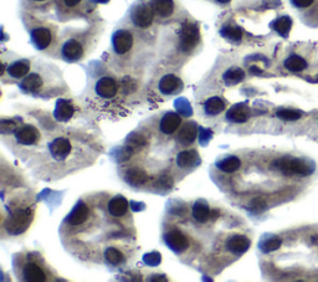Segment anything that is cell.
<instances>
[{"mask_svg": "<svg viewBox=\"0 0 318 282\" xmlns=\"http://www.w3.org/2000/svg\"><path fill=\"white\" fill-rule=\"evenodd\" d=\"M274 165L286 176L299 174V176H311L315 172V168L312 165L299 158H280L274 163Z\"/></svg>", "mask_w": 318, "mask_h": 282, "instance_id": "1", "label": "cell"}, {"mask_svg": "<svg viewBox=\"0 0 318 282\" xmlns=\"http://www.w3.org/2000/svg\"><path fill=\"white\" fill-rule=\"evenodd\" d=\"M199 29L198 26L190 22H185L180 31V41L179 48L183 51H189L196 46L199 41Z\"/></svg>", "mask_w": 318, "mask_h": 282, "instance_id": "2", "label": "cell"}, {"mask_svg": "<svg viewBox=\"0 0 318 282\" xmlns=\"http://www.w3.org/2000/svg\"><path fill=\"white\" fill-rule=\"evenodd\" d=\"M132 20L138 28H149L154 20V10L152 5L141 4L132 13Z\"/></svg>", "mask_w": 318, "mask_h": 282, "instance_id": "3", "label": "cell"}, {"mask_svg": "<svg viewBox=\"0 0 318 282\" xmlns=\"http://www.w3.org/2000/svg\"><path fill=\"white\" fill-rule=\"evenodd\" d=\"M113 49L118 55H124L128 53L133 46V35L128 30L116 31L112 37Z\"/></svg>", "mask_w": 318, "mask_h": 282, "instance_id": "4", "label": "cell"}, {"mask_svg": "<svg viewBox=\"0 0 318 282\" xmlns=\"http://www.w3.org/2000/svg\"><path fill=\"white\" fill-rule=\"evenodd\" d=\"M164 241L170 249L176 252H183L188 249L189 246V240L180 230L173 229L169 230L167 234L164 235Z\"/></svg>", "mask_w": 318, "mask_h": 282, "instance_id": "5", "label": "cell"}, {"mask_svg": "<svg viewBox=\"0 0 318 282\" xmlns=\"http://www.w3.org/2000/svg\"><path fill=\"white\" fill-rule=\"evenodd\" d=\"M49 151H50L51 156L53 157V159L64 160L72 151V145H71L70 141L66 140V138L57 137L50 143Z\"/></svg>", "mask_w": 318, "mask_h": 282, "instance_id": "6", "label": "cell"}, {"mask_svg": "<svg viewBox=\"0 0 318 282\" xmlns=\"http://www.w3.org/2000/svg\"><path fill=\"white\" fill-rule=\"evenodd\" d=\"M96 93L102 98L115 97L118 92V85L115 78L105 76L96 82Z\"/></svg>", "mask_w": 318, "mask_h": 282, "instance_id": "7", "label": "cell"}, {"mask_svg": "<svg viewBox=\"0 0 318 282\" xmlns=\"http://www.w3.org/2000/svg\"><path fill=\"white\" fill-rule=\"evenodd\" d=\"M30 220V210H18L14 215L11 216L10 223H9V230H10L13 234H19V232L24 231V230L28 228Z\"/></svg>", "mask_w": 318, "mask_h": 282, "instance_id": "8", "label": "cell"}, {"mask_svg": "<svg viewBox=\"0 0 318 282\" xmlns=\"http://www.w3.org/2000/svg\"><path fill=\"white\" fill-rule=\"evenodd\" d=\"M22 280L30 282H42L48 280V275L36 263H28L22 267Z\"/></svg>", "mask_w": 318, "mask_h": 282, "instance_id": "9", "label": "cell"}, {"mask_svg": "<svg viewBox=\"0 0 318 282\" xmlns=\"http://www.w3.org/2000/svg\"><path fill=\"white\" fill-rule=\"evenodd\" d=\"M218 215V210L210 209L205 201H196L195 205L193 207V218L201 224L207 223L210 219H215Z\"/></svg>", "mask_w": 318, "mask_h": 282, "instance_id": "10", "label": "cell"}, {"mask_svg": "<svg viewBox=\"0 0 318 282\" xmlns=\"http://www.w3.org/2000/svg\"><path fill=\"white\" fill-rule=\"evenodd\" d=\"M15 138L20 144L24 145H33L39 141L40 133L35 127L33 126H22L19 127L15 132Z\"/></svg>", "mask_w": 318, "mask_h": 282, "instance_id": "11", "label": "cell"}, {"mask_svg": "<svg viewBox=\"0 0 318 282\" xmlns=\"http://www.w3.org/2000/svg\"><path fill=\"white\" fill-rule=\"evenodd\" d=\"M198 137V126L195 122H188L184 126L180 127L177 136V140L181 145H189L192 144Z\"/></svg>", "mask_w": 318, "mask_h": 282, "instance_id": "12", "label": "cell"}, {"mask_svg": "<svg viewBox=\"0 0 318 282\" xmlns=\"http://www.w3.org/2000/svg\"><path fill=\"white\" fill-rule=\"evenodd\" d=\"M159 91L164 95H173L183 88V82L176 75H165L159 81Z\"/></svg>", "mask_w": 318, "mask_h": 282, "instance_id": "13", "label": "cell"}, {"mask_svg": "<svg viewBox=\"0 0 318 282\" xmlns=\"http://www.w3.org/2000/svg\"><path fill=\"white\" fill-rule=\"evenodd\" d=\"M181 117L176 112H168L159 123V128L164 134H173L180 127Z\"/></svg>", "mask_w": 318, "mask_h": 282, "instance_id": "14", "label": "cell"}, {"mask_svg": "<svg viewBox=\"0 0 318 282\" xmlns=\"http://www.w3.org/2000/svg\"><path fill=\"white\" fill-rule=\"evenodd\" d=\"M84 55V48L77 40H69L62 46V56L67 61H77Z\"/></svg>", "mask_w": 318, "mask_h": 282, "instance_id": "15", "label": "cell"}, {"mask_svg": "<svg viewBox=\"0 0 318 282\" xmlns=\"http://www.w3.org/2000/svg\"><path fill=\"white\" fill-rule=\"evenodd\" d=\"M53 35L51 31L46 28H36L31 31V41L35 45V48L39 50H44L51 44Z\"/></svg>", "mask_w": 318, "mask_h": 282, "instance_id": "16", "label": "cell"}, {"mask_svg": "<svg viewBox=\"0 0 318 282\" xmlns=\"http://www.w3.org/2000/svg\"><path fill=\"white\" fill-rule=\"evenodd\" d=\"M250 245H251V243H250V240L246 236H244V235H234L226 243V249L229 250L231 254L241 255L247 251Z\"/></svg>", "mask_w": 318, "mask_h": 282, "instance_id": "17", "label": "cell"}, {"mask_svg": "<svg viewBox=\"0 0 318 282\" xmlns=\"http://www.w3.org/2000/svg\"><path fill=\"white\" fill-rule=\"evenodd\" d=\"M107 210L112 216L115 218H121L127 212L128 210V200L124 196L117 195L115 198H112L107 204Z\"/></svg>", "mask_w": 318, "mask_h": 282, "instance_id": "18", "label": "cell"}, {"mask_svg": "<svg viewBox=\"0 0 318 282\" xmlns=\"http://www.w3.org/2000/svg\"><path fill=\"white\" fill-rule=\"evenodd\" d=\"M89 215V209L85 203L80 201L75 207V209L71 212V214L67 218V223L72 225V227H77V225H82L85 221L87 220Z\"/></svg>", "mask_w": 318, "mask_h": 282, "instance_id": "19", "label": "cell"}, {"mask_svg": "<svg viewBox=\"0 0 318 282\" xmlns=\"http://www.w3.org/2000/svg\"><path fill=\"white\" fill-rule=\"evenodd\" d=\"M228 120L235 123H244L250 117V108L246 105L240 104L235 105L234 107L229 109L228 115H226Z\"/></svg>", "mask_w": 318, "mask_h": 282, "instance_id": "20", "label": "cell"}, {"mask_svg": "<svg viewBox=\"0 0 318 282\" xmlns=\"http://www.w3.org/2000/svg\"><path fill=\"white\" fill-rule=\"evenodd\" d=\"M126 180L127 183H129V184L133 185V187H141V185H144L145 183L148 182L149 176L143 169H141V168L138 167H134L127 171Z\"/></svg>", "mask_w": 318, "mask_h": 282, "instance_id": "21", "label": "cell"}, {"mask_svg": "<svg viewBox=\"0 0 318 282\" xmlns=\"http://www.w3.org/2000/svg\"><path fill=\"white\" fill-rule=\"evenodd\" d=\"M200 162L199 159V154L198 152L194 151V149H190V151H183L177 156V164L180 168H189L194 167L198 163Z\"/></svg>", "mask_w": 318, "mask_h": 282, "instance_id": "22", "label": "cell"}, {"mask_svg": "<svg viewBox=\"0 0 318 282\" xmlns=\"http://www.w3.org/2000/svg\"><path fill=\"white\" fill-rule=\"evenodd\" d=\"M152 8H153L156 15L160 18H167L173 13L174 3L173 0H153Z\"/></svg>", "mask_w": 318, "mask_h": 282, "instance_id": "23", "label": "cell"}, {"mask_svg": "<svg viewBox=\"0 0 318 282\" xmlns=\"http://www.w3.org/2000/svg\"><path fill=\"white\" fill-rule=\"evenodd\" d=\"M73 106L66 100H60L56 105V109H55V117L56 120L62 121H69L73 115Z\"/></svg>", "mask_w": 318, "mask_h": 282, "instance_id": "24", "label": "cell"}, {"mask_svg": "<svg viewBox=\"0 0 318 282\" xmlns=\"http://www.w3.org/2000/svg\"><path fill=\"white\" fill-rule=\"evenodd\" d=\"M225 109V102L223 98L215 96V97L209 98L204 105V111L208 116H216Z\"/></svg>", "mask_w": 318, "mask_h": 282, "instance_id": "25", "label": "cell"}, {"mask_svg": "<svg viewBox=\"0 0 318 282\" xmlns=\"http://www.w3.org/2000/svg\"><path fill=\"white\" fill-rule=\"evenodd\" d=\"M30 71V65L28 61H17L8 67V73L14 78L25 77Z\"/></svg>", "mask_w": 318, "mask_h": 282, "instance_id": "26", "label": "cell"}, {"mask_svg": "<svg viewBox=\"0 0 318 282\" xmlns=\"http://www.w3.org/2000/svg\"><path fill=\"white\" fill-rule=\"evenodd\" d=\"M241 167V162L237 157H226L224 159H221L218 163V168L220 171L225 172V173H234V172L239 171Z\"/></svg>", "mask_w": 318, "mask_h": 282, "instance_id": "27", "label": "cell"}, {"mask_svg": "<svg viewBox=\"0 0 318 282\" xmlns=\"http://www.w3.org/2000/svg\"><path fill=\"white\" fill-rule=\"evenodd\" d=\"M41 77L36 73H31L28 77H25V80L21 82L20 87H21L25 92H35L37 89H40L41 87Z\"/></svg>", "mask_w": 318, "mask_h": 282, "instance_id": "28", "label": "cell"}, {"mask_svg": "<svg viewBox=\"0 0 318 282\" xmlns=\"http://www.w3.org/2000/svg\"><path fill=\"white\" fill-rule=\"evenodd\" d=\"M285 67L287 70L293 71V72H300V71H303L307 67V62L304 61L301 56L292 55L285 61Z\"/></svg>", "mask_w": 318, "mask_h": 282, "instance_id": "29", "label": "cell"}, {"mask_svg": "<svg viewBox=\"0 0 318 282\" xmlns=\"http://www.w3.org/2000/svg\"><path fill=\"white\" fill-rule=\"evenodd\" d=\"M105 259H106V261L109 265L117 266L123 263L124 256H123L122 252L118 249H116V247H107L106 251H105Z\"/></svg>", "mask_w": 318, "mask_h": 282, "instance_id": "30", "label": "cell"}, {"mask_svg": "<svg viewBox=\"0 0 318 282\" xmlns=\"http://www.w3.org/2000/svg\"><path fill=\"white\" fill-rule=\"evenodd\" d=\"M291 26H292V20L288 17H282L280 18L279 20H276L274 24V28L277 33L281 35V36L286 37L288 35L291 30Z\"/></svg>", "mask_w": 318, "mask_h": 282, "instance_id": "31", "label": "cell"}, {"mask_svg": "<svg viewBox=\"0 0 318 282\" xmlns=\"http://www.w3.org/2000/svg\"><path fill=\"white\" fill-rule=\"evenodd\" d=\"M244 77H245V73H244V71L241 69H232V70H230L225 75V80L229 85L237 84L241 80H244Z\"/></svg>", "mask_w": 318, "mask_h": 282, "instance_id": "32", "label": "cell"}, {"mask_svg": "<svg viewBox=\"0 0 318 282\" xmlns=\"http://www.w3.org/2000/svg\"><path fill=\"white\" fill-rule=\"evenodd\" d=\"M276 116L283 121H297L301 118V112L295 109H279Z\"/></svg>", "mask_w": 318, "mask_h": 282, "instance_id": "33", "label": "cell"}, {"mask_svg": "<svg viewBox=\"0 0 318 282\" xmlns=\"http://www.w3.org/2000/svg\"><path fill=\"white\" fill-rule=\"evenodd\" d=\"M221 34L228 39L235 40V41H239L243 37V33H241L240 29L234 28V26H226L221 30Z\"/></svg>", "mask_w": 318, "mask_h": 282, "instance_id": "34", "label": "cell"}, {"mask_svg": "<svg viewBox=\"0 0 318 282\" xmlns=\"http://www.w3.org/2000/svg\"><path fill=\"white\" fill-rule=\"evenodd\" d=\"M282 241L280 240V239L277 238H274V239H270V240L265 241L263 245V250L265 252H271V251H275V250L280 249V246H281Z\"/></svg>", "mask_w": 318, "mask_h": 282, "instance_id": "35", "label": "cell"}, {"mask_svg": "<svg viewBox=\"0 0 318 282\" xmlns=\"http://www.w3.org/2000/svg\"><path fill=\"white\" fill-rule=\"evenodd\" d=\"M250 205H251L252 209H255L256 212H261V210H264L266 208V201L264 200L263 198H256L251 201V204Z\"/></svg>", "mask_w": 318, "mask_h": 282, "instance_id": "36", "label": "cell"}, {"mask_svg": "<svg viewBox=\"0 0 318 282\" xmlns=\"http://www.w3.org/2000/svg\"><path fill=\"white\" fill-rule=\"evenodd\" d=\"M144 260L145 263L149 264V265H158V264L160 263V255H159L158 252H153V254L151 255H147Z\"/></svg>", "mask_w": 318, "mask_h": 282, "instance_id": "37", "label": "cell"}, {"mask_svg": "<svg viewBox=\"0 0 318 282\" xmlns=\"http://www.w3.org/2000/svg\"><path fill=\"white\" fill-rule=\"evenodd\" d=\"M292 3L297 8H308L313 4V0H292Z\"/></svg>", "mask_w": 318, "mask_h": 282, "instance_id": "38", "label": "cell"}, {"mask_svg": "<svg viewBox=\"0 0 318 282\" xmlns=\"http://www.w3.org/2000/svg\"><path fill=\"white\" fill-rule=\"evenodd\" d=\"M81 1L82 0H64L65 5H66L67 8H73V6L78 5Z\"/></svg>", "mask_w": 318, "mask_h": 282, "instance_id": "39", "label": "cell"}, {"mask_svg": "<svg viewBox=\"0 0 318 282\" xmlns=\"http://www.w3.org/2000/svg\"><path fill=\"white\" fill-rule=\"evenodd\" d=\"M219 3H223V4H226V3H229L230 0H218Z\"/></svg>", "mask_w": 318, "mask_h": 282, "instance_id": "40", "label": "cell"}, {"mask_svg": "<svg viewBox=\"0 0 318 282\" xmlns=\"http://www.w3.org/2000/svg\"><path fill=\"white\" fill-rule=\"evenodd\" d=\"M35 1H42V0H35Z\"/></svg>", "mask_w": 318, "mask_h": 282, "instance_id": "41", "label": "cell"}]
</instances>
